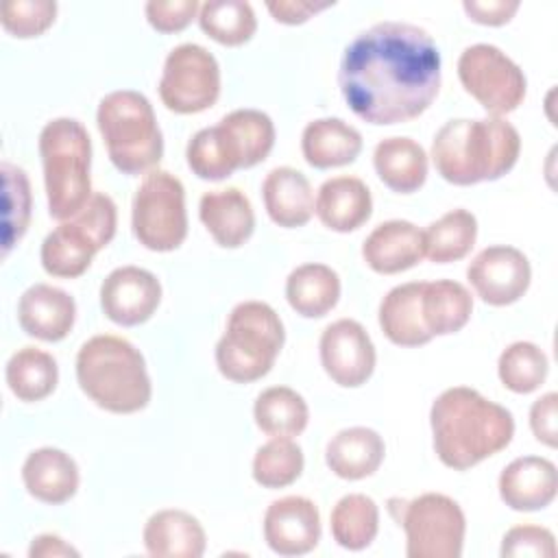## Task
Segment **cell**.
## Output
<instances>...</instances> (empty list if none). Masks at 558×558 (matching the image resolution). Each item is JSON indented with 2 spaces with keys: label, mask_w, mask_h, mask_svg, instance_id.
<instances>
[{
  "label": "cell",
  "mask_w": 558,
  "mask_h": 558,
  "mask_svg": "<svg viewBox=\"0 0 558 558\" xmlns=\"http://www.w3.org/2000/svg\"><path fill=\"white\" fill-rule=\"evenodd\" d=\"M458 78L488 116L504 118L519 109L527 92V78L501 48L493 44L466 46L458 57Z\"/></svg>",
  "instance_id": "8fae6325"
},
{
  "label": "cell",
  "mask_w": 558,
  "mask_h": 558,
  "mask_svg": "<svg viewBox=\"0 0 558 558\" xmlns=\"http://www.w3.org/2000/svg\"><path fill=\"white\" fill-rule=\"evenodd\" d=\"M519 0H464L462 9L469 20L482 26H504L519 11Z\"/></svg>",
  "instance_id": "f6af8a7d"
},
{
  "label": "cell",
  "mask_w": 558,
  "mask_h": 558,
  "mask_svg": "<svg viewBox=\"0 0 558 558\" xmlns=\"http://www.w3.org/2000/svg\"><path fill=\"white\" fill-rule=\"evenodd\" d=\"M57 9L52 0H7L0 7V24L17 39H33L54 24Z\"/></svg>",
  "instance_id": "ab89813d"
},
{
  "label": "cell",
  "mask_w": 558,
  "mask_h": 558,
  "mask_svg": "<svg viewBox=\"0 0 558 558\" xmlns=\"http://www.w3.org/2000/svg\"><path fill=\"white\" fill-rule=\"evenodd\" d=\"M96 124L111 163L122 174H144L163 157V135L150 100L135 89H116L100 98Z\"/></svg>",
  "instance_id": "8992f818"
},
{
  "label": "cell",
  "mask_w": 558,
  "mask_h": 558,
  "mask_svg": "<svg viewBox=\"0 0 558 558\" xmlns=\"http://www.w3.org/2000/svg\"><path fill=\"white\" fill-rule=\"evenodd\" d=\"M547 373V353L530 340H517L508 344L497 360L499 381L514 395H530L538 390L545 384Z\"/></svg>",
  "instance_id": "8d00e7d4"
},
{
  "label": "cell",
  "mask_w": 558,
  "mask_h": 558,
  "mask_svg": "<svg viewBox=\"0 0 558 558\" xmlns=\"http://www.w3.org/2000/svg\"><path fill=\"white\" fill-rule=\"evenodd\" d=\"M329 527L333 541L342 549L362 551L379 532V508L373 497L364 493H349L336 501Z\"/></svg>",
  "instance_id": "836d02e7"
},
{
  "label": "cell",
  "mask_w": 558,
  "mask_h": 558,
  "mask_svg": "<svg viewBox=\"0 0 558 558\" xmlns=\"http://www.w3.org/2000/svg\"><path fill=\"white\" fill-rule=\"evenodd\" d=\"M198 218L222 248H240L255 231V211L240 187L209 190L201 196Z\"/></svg>",
  "instance_id": "7402d4cb"
},
{
  "label": "cell",
  "mask_w": 558,
  "mask_h": 558,
  "mask_svg": "<svg viewBox=\"0 0 558 558\" xmlns=\"http://www.w3.org/2000/svg\"><path fill=\"white\" fill-rule=\"evenodd\" d=\"M362 146V133L342 118H316L301 133L303 159L316 170L353 163Z\"/></svg>",
  "instance_id": "4316f807"
},
{
  "label": "cell",
  "mask_w": 558,
  "mask_h": 558,
  "mask_svg": "<svg viewBox=\"0 0 558 558\" xmlns=\"http://www.w3.org/2000/svg\"><path fill=\"white\" fill-rule=\"evenodd\" d=\"M314 214L329 231L351 233L360 229L373 214L371 190L357 177H331L318 187Z\"/></svg>",
  "instance_id": "cb8c5ba5"
},
{
  "label": "cell",
  "mask_w": 558,
  "mask_h": 558,
  "mask_svg": "<svg viewBox=\"0 0 558 558\" xmlns=\"http://www.w3.org/2000/svg\"><path fill=\"white\" fill-rule=\"evenodd\" d=\"M405 532L408 558H460L466 517L456 499L442 493H423L401 501L397 517Z\"/></svg>",
  "instance_id": "30bf717a"
},
{
  "label": "cell",
  "mask_w": 558,
  "mask_h": 558,
  "mask_svg": "<svg viewBox=\"0 0 558 558\" xmlns=\"http://www.w3.org/2000/svg\"><path fill=\"white\" fill-rule=\"evenodd\" d=\"M305 466L303 449L286 436H272L268 442L257 447L253 456V480L264 488H286L294 484Z\"/></svg>",
  "instance_id": "74e56055"
},
{
  "label": "cell",
  "mask_w": 558,
  "mask_h": 558,
  "mask_svg": "<svg viewBox=\"0 0 558 558\" xmlns=\"http://www.w3.org/2000/svg\"><path fill=\"white\" fill-rule=\"evenodd\" d=\"M425 281H408L399 283L386 292L379 303L377 320L384 336L397 347H423L434 336L427 331L423 312H421V294Z\"/></svg>",
  "instance_id": "f1b7e54d"
},
{
  "label": "cell",
  "mask_w": 558,
  "mask_h": 558,
  "mask_svg": "<svg viewBox=\"0 0 558 558\" xmlns=\"http://www.w3.org/2000/svg\"><path fill=\"white\" fill-rule=\"evenodd\" d=\"M185 161L187 168L203 181H222L235 172L222 148L216 124L205 126L190 137L185 146Z\"/></svg>",
  "instance_id": "60d3db41"
},
{
  "label": "cell",
  "mask_w": 558,
  "mask_h": 558,
  "mask_svg": "<svg viewBox=\"0 0 558 558\" xmlns=\"http://www.w3.org/2000/svg\"><path fill=\"white\" fill-rule=\"evenodd\" d=\"M255 425L266 436H299L310 423L307 401L288 386H270L255 397Z\"/></svg>",
  "instance_id": "d6a6232c"
},
{
  "label": "cell",
  "mask_w": 558,
  "mask_h": 558,
  "mask_svg": "<svg viewBox=\"0 0 558 558\" xmlns=\"http://www.w3.org/2000/svg\"><path fill=\"white\" fill-rule=\"evenodd\" d=\"M386 458L384 438L364 425L344 427L325 447V462L340 480L357 482L371 477Z\"/></svg>",
  "instance_id": "484cf974"
},
{
  "label": "cell",
  "mask_w": 558,
  "mask_h": 558,
  "mask_svg": "<svg viewBox=\"0 0 558 558\" xmlns=\"http://www.w3.org/2000/svg\"><path fill=\"white\" fill-rule=\"evenodd\" d=\"M556 410H558V395L545 392L541 395L532 408H530V429L534 438L554 449L558 445V423H556Z\"/></svg>",
  "instance_id": "ee69618b"
},
{
  "label": "cell",
  "mask_w": 558,
  "mask_h": 558,
  "mask_svg": "<svg viewBox=\"0 0 558 558\" xmlns=\"http://www.w3.org/2000/svg\"><path fill=\"white\" fill-rule=\"evenodd\" d=\"M266 545L279 556H305L320 541L318 506L303 495H286L264 512L262 521Z\"/></svg>",
  "instance_id": "2e32d148"
},
{
  "label": "cell",
  "mask_w": 558,
  "mask_h": 558,
  "mask_svg": "<svg viewBox=\"0 0 558 558\" xmlns=\"http://www.w3.org/2000/svg\"><path fill=\"white\" fill-rule=\"evenodd\" d=\"M425 257V235L410 220L377 225L362 244V259L373 272L397 275L414 268Z\"/></svg>",
  "instance_id": "d6986e66"
},
{
  "label": "cell",
  "mask_w": 558,
  "mask_h": 558,
  "mask_svg": "<svg viewBox=\"0 0 558 558\" xmlns=\"http://www.w3.org/2000/svg\"><path fill=\"white\" fill-rule=\"evenodd\" d=\"M421 312L425 327L434 338L458 333L473 314V296L460 281L453 279L425 281Z\"/></svg>",
  "instance_id": "4dcf8cb0"
},
{
  "label": "cell",
  "mask_w": 558,
  "mask_h": 558,
  "mask_svg": "<svg viewBox=\"0 0 558 558\" xmlns=\"http://www.w3.org/2000/svg\"><path fill=\"white\" fill-rule=\"evenodd\" d=\"M4 379L20 401L35 403L54 392L59 384V366L48 351L28 344L9 357Z\"/></svg>",
  "instance_id": "1f68e13d"
},
{
  "label": "cell",
  "mask_w": 558,
  "mask_h": 558,
  "mask_svg": "<svg viewBox=\"0 0 558 558\" xmlns=\"http://www.w3.org/2000/svg\"><path fill=\"white\" fill-rule=\"evenodd\" d=\"M499 497L517 512H534L547 508L558 493V471L549 458L521 456L499 473Z\"/></svg>",
  "instance_id": "ac0fdd59"
},
{
  "label": "cell",
  "mask_w": 558,
  "mask_h": 558,
  "mask_svg": "<svg viewBox=\"0 0 558 558\" xmlns=\"http://www.w3.org/2000/svg\"><path fill=\"white\" fill-rule=\"evenodd\" d=\"M373 168L388 190L412 194L425 185L429 161L425 148L416 140L395 135L377 142L373 150Z\"/></svg>",
  "instance_id": "83f0119b"
},
{
  "label": "cell",
  "mask_w": 558,
  "mask_h": 558,
  "mask_svg": "<svg viewBox=\"0 0 558 558\" xmlns=\"http://www.w3.org/2000/svg\"><path fill=\"white\" fill-rule=\"evenodd\" d=\"M198 0H150L144 4L146 22L157 33H179L198 17Z\"/></svg>",
  "instance_id": "7bdbcfd3"
},
{
  "label": "cell",
  "mask_w": 558,
  "mask_h": 558,
  "mask_svg": "<svg viewBox=\"0 0 558 558\" xmlns=\"http://www.w3.org/2000/svg\"><path fill=\"white\" fill-rule=\"evenodd\" d=\"M135 240L155 253H170L187 238L185 187L179 177L155 168L140 181L131 203Z\"/></svg>",
  "instance_id": "9c48e42d"
},
{
  "label": "cell",
  "mask_w": 558,
  "mask_h": 558,
  "mask_svg": "<svg viewBox=\"0 0 558 558\" xmlns=\"http://www.w3.org/2000/svg\"><path fill=\"white\" fill-rule=\"evenodd\" d=\"M76 320V301L63 288L33 283L17 301V323L22 331L41 342H61Z\"/></svg>",
  "instance_id": "e0dca14e"
},
{
  "label": "cell",
  "mask_w": 558,
  "mask_h": 558,
  "mask_svg": "<svg viewBox=\"0 0 558 558\" xmlns=\"http://www.w3.org/2000/svg\"><path fill=\"white\" fill-rule=\"evenodd\" d=\"M425 257L434 264H451L471 253L477 240V218L469 209H451L423 231Z\"/></svg>",
  "instance_id": "e575fe53"
},
{
  "label": "cell",
  "mask_w": 558,
  "mask_h": 558,
  "mask_svg": "<svg viewBox=\"0 0 558 558\" xmlns=\"http://www.w3.org/2000/svg\"><path fill=\"white\" fill-rule=\"evenodd\" d=\"M50 218L63 222L92 198V140L76 118H52L37 140Z\"/></svg>",
  "instance_id": "5b68a950"
},
{
  "label": "cell",
  "mask_w": 558,
  "mask_h": 558,
  "mask_svg": "<svg viewBox=\"0 0 558 558\" xmlns=\"http://www.w3.org/2000/svg\"><path fill=\"white\" fill-rule=\"evenodd\" d=\"M286 342L279 314L264 301H242L227 318L225 333L216 342V366L233 384H251L266 377Z\"/></svg>",
  "instance_id": "52a82bcc"
},
{
  "label": "cell",
  "mask_w": 558,
  "mask_h": 558,
  "mask_svg": "<svg viewBox=\"0 0 558 558\" xmlns=\"http://www.w3.org/2000/svg\"><path fill=\"white\" fill-rule=\"evenodd\" d=\"M466 279L484 303L506 307L527 292L532 266L523 251L508 244H493L469 262Z\"/></svg>",
  "instance_id": "5bb4252c"
},
{
  "label": "cell",
  "mask_w": 558,
  "mask_h": 558,
  "mask_svg": "<svg viewBox=\"0 0 558 558\" xmlns=\"http://www.w3.org/2000/svg\"><path fill=\"white\" fill-rule=\"evenodd\" d=\"M22 482L31 497L48 506L70 501L81 484L76 460L57 447L33 449L22 464Z\"/></svg>",
  "instance_id": "44dd1931"
},
{
  "label": "cell",
  "mask_w": 558,
  "mask_h": 558,
  "mask_svg": "<svg viewBox=\"0 0 558 558\" xmlns=\"http://www.w3.org/2000/svg\"><path fill=\"white\" fill-rule=\"evenodd\" d=\"M118 207L105 192H94L87 205L70 220L59 222L41 242V268L50 277L76 279L116 235Z\"/></svg>",
  "instance_id": "ba28073f"
},
{
  "label": "cell",
  "mask_w": 558,
  "mask_h": 558,
  "mask_svg": "<svg viewBox=\"0 0 558 558\" xmlns=\"http://www.w3.org/2000/svg\"><path fill=\"white\" fill-rule=\"evenodd\" d=\"M440 68V50L425 28L386 20L344 48L338 87L362 122L403 124L423 116L438 96Z\"/></svg>",
  "instance_id": "6da1fadb"
},
{
  "label": "cell",
  "mask_w": 558,
  "mask_h": 558,
  "mask_svg": "<svg viewBox=\"0 0 558 558\" xmlns=\"http://www.w3.org/2000/svg\"><path fill=\"white\" fill-rule=\"evenodd\" d=\"M196 20L209 39L227 48L244 46L257 31L255 11L246 0H207Z\"/></svg>",
  "instance_id": "d590c367"
},
{
  "label": "cell",
  "mask_w": 558,
  "mask_h": 558,
  "mask_svg": "<svg viewBox=\"0 0 558 558\" xmlns=\"http://www.w3.org/2000/svg\"><path fill=\"white\" fill-rule=\"evenodd\" d=\"M222 148L235 170L262 163L275 146V122L259 109H233L216 124Z\"/></svg>",
  "instance_id": "ffe728a7"
},
{
  "label": "cell",
  "mask_w": 558,
  "mask_h": 558,
  "mask_svg": "<svg viewBox=\"0 0 558 558\" xmlns=\"http://www.w3.org/2000/svg\"><path fill=\"white\" fill-rule=\"evenodd\" d=\"M161 303L157 275L140 266H118L100 283V310L120 327H137L153 318Z\"/></svg>",
  "instance_id": "9a60e30c"
},
{
  "label": "cell",
  "mask_w": 558,
  "mask_h": 558,
  "mask_svg": "<svg viewBox=\"0 0 558 558\" xmlns=\"http://www.w3.org/2000/svg\"><path fill=\"white\" fill-rule=\"evenodd\" d=\"M429 427L436 458L453 471H466L512 442L514 416L475 388L453 386L434 399Z\"/></svg>",
  "instance_id": "7a4b0ae2"
},
{
  "label": "cell",
  "mask_w": 558,
  "mask_h": 558,
  "mask_svg": "<svg viewBox=\"0 0 558 558\" xmlns=\"http://www.w3.org/2000/svg\"><path fill=\"white\" fill-rule=\"evenodd\" d=\"M2 255L7 257L15 242L28 229L31 222V183L26 172L9 161H2Z\"/></svg>",
  "instance_id": "f35d334b"
},
{
  "label": "cell",
  "mask_w": 558,
  "mask_h": 558,
  "mask_svg": "<svg viewBox=\"0 0 558 558\" xmlns=\"http://www.w3.org/2000/svg\"><path fill=\"white\" fill-rule=\"evenodd\" d=\"M318 355L327 377L342 388H360L366 384L377 362L368 331L353 318H338L323 329Z\"/></svg>",
  "instance_id": "4fadbf2b"
},
{
  "label": "cell",
  "mask_w": 558,
  "mask_h": 558,
  "mask_svg": "<svg viewBox=\"0 0 558 558\" xmlns=\"http://www.w3.org/2000/svg\"><path fill=\"white\" fill-rule=\"evenodd\" d=\"M262 201L268 218L283 229L303 227L314 216V190L310 179L290 166H277L264 177Z\"/></svg>",
  "instance_id": "d4e9b609"
},
{
  "label": "cell",
  "mask_w": 558,
  "mask_h": 558,
  "mask_svg": "<svg viewBox=\"0 0 558 558\" xmlns=\"http://www.w3.org/2000/svg\"><path fill=\"white\" fill-rule=\"evenodd\" d=\"M342 283L327 264H301L286 279V301L303 318H323L340 301Z\"/></svg>",
  "instance_id": "f546056e"
},
{
  "label": "cell",
  "mask_w": 558,
  "mask_h": 558,
  "mask_svg": "<svg viewBox=\"0 0 558 558\" xmlns=\"http://www.w3.org/2000/svg\"><path fill=\"white\" fill-rule=\"evenodd\" d=\"M142 541L153 558H201L207 547L201 521L181 508L153 512L142 530Z\"/></svg>",
  "instance_id": "603a6c76"
},
{
  "label": "cell",
  "mask_w": 558,
  "mask_h": 558,
  "mask_svg": "<svg viewBox=\"0 0 558 558\" xmlns=\"http://www.w3.org/2000/svg\"><path fill=\"white\" fill-rule=\"evenodd\" d=\"M499 554L504 558H556V536L549 527L521 523L504 534Z\"/></svg>",
  "instance_id": "b9f144b4"
},
{
  "label": "cell",
  "mask_w": 558,
  "mask_h": 558,
  "mask_svg": "<svg viewBox=\"0 0 558 558\" xmlns=\"http://www.w3.org/2000/svg\"><path fill=\"white\" fill-rule=\"evenodd\" d=\"M333 7V2H312V0H270L266 2L268 13L272 15L275 22L296 26L305 24L310 17L316 13Z\"/></svg>",
  "instance_id": "bcb514c9"
},
{
  "label": "cell",
  "mask_w": 558,
  "mask_h": 558,
  "mask_svg": "<svg viewBox=\"0 0 558 558\" xmlns=\"http://www.w3.org/2000/svg\"><path fill=\"white\" fill-rule=\"evenodd\" d=\"M521 155V135L504 118H456L432 140L436 172L451 185H475L508 174Z\"/></svg>",
  "instance_id": "3957f363"
},
{
  "label": "cell",
  "mask_w": 558,
  "mask_h": 558,
  "mask_svg": "<svg viewBox=\"0 0 558 558\" xmlns=\"http://www.w3.org/2000/svg\"><path fill=\"white\" fill-rule=\"evenodd\" d=\"M28 556L31 558H59V556H74L78 558V549L72 547L70 543H65L61 536L57 534H39L33 538L31 547H28Z\"/></svg>",
  "instance_id": "7dc6e473"
},
{
  "label": "cell",
  "mask_w": 558,
  "mask_h": 558,
  "mask_svg": "<svg viewBox=\"0 0 558 558\" xmlns=\"http://www.w3.org/2000/svg\"><path fill=\"white\" fill-rule=\"evenodd\" d=\"M83 395L111 414H135L150 403L153 384L142 351L116 333H96L76 353Z\"/></svg>",
  "instance_id": "277c9868"
},
{
  "label": "cell",
  "mask_w": 558,
  "mask_h": 558,
  "mask_svg": "<svg viewBox=\"0 0 558 558\" xmlns=\"http://www.w3.org/2000/svg\"><path fill=\"white\" fill-rule=\"evenodd\" d=\"M220 65L201 44L174 46L161 70L159 98L168 111L192 116L207 111L220 98Z\"/></svg>",
  "instance_id": "7c38bea8"
}]
</instances>
